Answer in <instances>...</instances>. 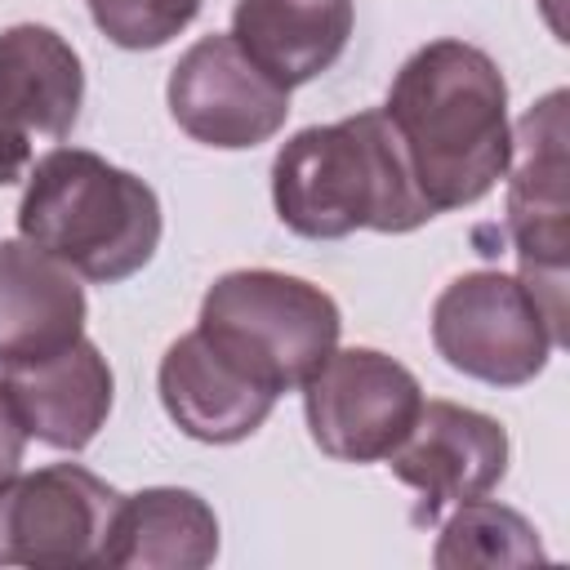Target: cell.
<instances>
[{"label":"cell","mask_w":570,"mask_h":570,"mask_svg":"<svg viewBox=\"0 0 570 570\" xmlns=\"http://www.w3.org/2000/svg\"><path fill=\"white\" fill-rule=\"evenodd\" d=\"M432 561L441 570H463V566H534L548 561L534 525L494 503V499H468L454 503V512L441 525V539L432 548Z\"/></svg>","instance_id":"17"},{"label":"cell","mask_w":570,"mask_h":570,"mask_svg":"<svg viewBox=\"0 0 570 570\" xmlns=\"http://www.w3.org/2000/svg\"><path fill=\"white\" fill-rule=\"evenodd\" d=\"M272 205L303 240H343L352 232L405 236L436 218L410 178L383 107L285 138L272 160Z\"/></svg>","instance_id":"2"},{"label":"cell","mask_w":570,"mask_h":570,"mask_svg":"<svg viewBox=\"0 0 570 570\" xmlns=\"http://www.w3.org/2000/svg\"><path fill=\"white\" fill-rule=\"evenodd\" d=\"M436 356L490 387L534 383L552 352L566 347V325L552 321L543 298L512 272H463L432 303Z\"/></svg>","instance_id":"5"},{"label":"cell","mask_w":570,"mask_h":570,"mask_svg":"<svg viewBox=\"0 0 570 570\" xmlns=\"http://www.w3.org/2000/svg\"><path fill=\"white\" fill-rule=\"evenodd\" d=\"M383 116L432 214L485 200L512 156L508 80L468 40H428L387 85Z\"/></svg>","instance_id":"1"},{"label":"cell","mask_w":570,"mask_h":570,"mask_svg":"<svg viewBox=\"0 0 570 570\" xmlns=\"http://www.w3.org/2000/svg\"><path fill=\"white\" fill-rule=\"evenodd\" d=\"M85 9L116 49L142 53L169 45L200 13V0H85Z\"/></svg>","instance_id":"18"},{"label":"cell","mask_w":570,"mask_h":570,"mask_svg":"<svg viewBox=\"0 0 570 570\" xmlns=\"http://www.w3.org/2000/svg\"><path fill=\"white\" fill-rule=\"evenodd\" d=\"M31 169V129L0 102V187L27 178Z\"/></svg>","instance_id":"19"},{"label":"cell","mask_w":570,"mask_h":570,"mask_svg":"<svg viewBox=\"0 0 570 570\" xmlns=\"http://www.w3.org/2000/svg\"><path fill=\"white\" fill-rule=\"evenodd\" d=\"M570 160H566V89L534 102L512 129L508 156V236L521 281L566 325V267H570Z\"/></svg>","instance_id":"6"},{"label":"cell","mask_w":570,"mask_h":570,"mask_svg":"<svg viewBox=\"0 0 570 570\" xmlns=\"http://www.w3.org/2000/svg\"><path fill=\"white\" fill-rule=\"evenodd\" d=\"M169 116L178 129L218 151H245L272 142L289 116V89H281L236 40L200 36L165 85Z\"/></svg>","instance_id":"9"},{"label":"cell","mask_w":570,"mask_h":570,"mask_svg":"<svg viewBox=\"0 0 570 570\" xmlns=\"http://www.w3.org/2000/svg\"><path fill=\"white\" fill-rule=\"evenodd\" d=\"M120 490L80 463H49L0 481V566H102Z\"/></svg>","instance_id":"7"},{"label":"cell","mask_w":570,"mask_h":570,"mask_svg":"<svg viewBox=\"0 0 570 570\" xmlns=\"http://www.w3.org/2000/svg\"><path fill=\"white\" fill-rule=\"evenodd\" d=\"M80 276L31 240H0V365L53 356L85 334Z\"/></svg>","instance_id":"13"},{"label":"cell","mask_w":570,"mask_h":570,"mask_svg":"<svg viewBox=\"0 0 570 570\" xmlns=\"http://www.w3.org/2000/svg\"><path fill=\"white\" fill-rule=\"evenodd\" d=\"M419 379L379 347H334L303 383L307 432L338 463L387 459L419 419Z\"/></svg>","instance_id":"8"},{"label":"cell","mask_w":570,"mask_h":570,"mask_svg":"<svg viewBox=\"0 0 570 570\" xmlns=\"http://www.w3.org/2000/svg\"><path fill=\"white\" fill-rule=\"evenodd\" d=\"M160 232V196L98 151L53 147L27 169L18 236L94 285L138 276L156 258Z\"/></svg>","instance_id":"3"},{"label":"cell","mask_w":570,"mask_h":570,"mask_svg":"<svg viewBox=\"0 0 570 570\" xmlns=\"http://www.w3.org/2000/svg\"><path fill=\"white\" fill-rule=\"evenodd\" d=\"M508 428L494 414L459 401H423L387 468L419 494L414 521L432 525L445 508L490 494L508 472Z\"/></svg>","instance_id":"10"},{"label":"cell","mask_w":570,"mask_h":570,"mask_svg":"<svg viewBox=\"0 0 570 570\" xmlns=\"http://www.w3.org/2000/svg\"><path fill=\"white\" fill-rule=\"evenodd\" d=\"M22 454H27V428L18 423V414H13V405L0 387V481L22 472Z\"/></svg>","instance_id":"20"},{"label":"cell","mask_w":570,"mask_h":570,"mask_svg":"<svg viewBox=\"0 0 570 570\" xmlns=\"http://www.w3.org/2000/svg\"><path fill=\"white\" fill-rule=\"evenodd\" d=\"M0 387L18 423L27 428V436L53 450H71V454L85 450L102 432L111 401H116L111 365L98 352V343H89L85 334L58 347L53 356L0 365Z\"/></svg>","instance_id":"11"},{"label":"cell","mask_w":570,"mask_h":570,"mask_svg":"<svg viewBox=\"0 0 570 570\" xmlns=\"http://www.w3.org/2000/svg\"><path fill=\"white\" fill-rule=\"evenodd\" d=\"M0 102L36 134L67 138L85 107V67L67 36L45 22L0 31Z\"/></svg>","instance_id":"16"},{"label":"cell","mask_w":570,"mask_h":570,"mask_svg":"<svg viewBox=\"0 0 570 570\" xmlns=\"http://www.w3.org/2000/svg\"><path fill=\"white\" fill-rule=\"evenodd\" d=\"M156 387H160V405L169 423L183 436L205 441V445H236L254 436L267 423L272 405L281 401L276 392L240 374L223 352H214L200 330L165 347Z\"/></svg>","instance_id":"12"},{"label":"cell","mask_w":570,"mask_h":570,"mask_svg":"<svg viewBox=\"0 0 570 570\" xmlns=\"http://www.w3.org/2000/svg\"><path fill=\"white\" fill-rule=\"evenodd\" d=\"M214 557H218L214 508L196 490L147 485L120 499L102 566L111 570H205Z\"/></svg>","instance_id":"15"},{"label":"cell","mask_w":570,"mask_h":570,"mask_svg":"<svg viewBox=\"0 0 570 570\" xmlns=\"http://www.w3.org/2000/svg\"><path fill=\"white\" fill-rule=\"evenodd\" d=\"M356 27L352 0H236L232 40L281 85L298 89L330 71Z\"/></svg>","instance_id":"14"},{"label":"cell","mask_w":570,"mask_h":570,"mask_svg":"<svg viewBox=\"0 0 570 570\" xmlns=\"http://www.w3.org/2000/svg\"><path fill=\"white\" fill-rule=\"evenodd\" d=\"M196 330L240 374L285 396L303 387L312 370L338 347L343 312L321 285L303 276L236 267L205 289Z\"/></svg>","instance_id":"4"}]
</instances>
